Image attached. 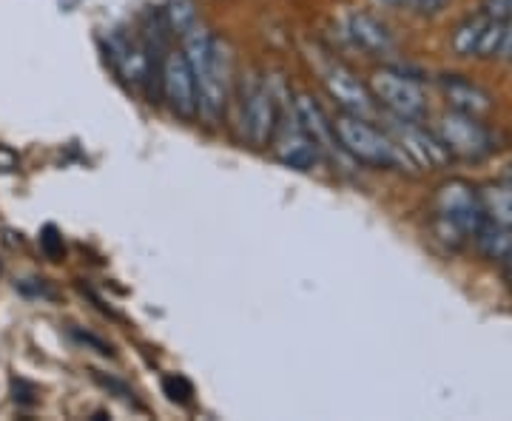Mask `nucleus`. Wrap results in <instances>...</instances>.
I'll use <instances>...</instances> for the list:
<instances>
[{"label":"nucleus","mask_w":512,"mask_h":421,"mask_svg":"<svg viewBox=\"0 0 512 421\" xmlns=\"http://www.w3.org/2000/svg\"><path fill=\"white\" fill-rule=\"evenodd\" d=\"M370 92L382 109L390 111V117L416 120L421 123L427 117V97L416 77L396 72V69H379L370 74Z\"/></svg>","instance_id":"4"},{"label":"nucleus","mask_w":512,"mask_h":421,"mask_svg":"<svg viewBox=\"0 0 512 421\" xmlns=\"http://www.w3.org/2000/svg\"><path fill=\"white\" fill-rule=\"evenodd\" d=\"M490 15L487 12H478L473 18L461 20L456 26V32L450 37V46H453V52L458 57H476L478 55V46H481V37L487 32V26H490Z\"/></svg>","instance_id":"15"},{"label":"nucleus","mask_w":512,"mask_h":421,"mask_svg":"<svg viewBox=\"0 0 512 421\" xmlns=\"http://www.w3.org/2000/svg\"><path fill=\"white\" fill-rule=\"evenodd\" d=\"M183 40V55L191 63V72L197 77V92H200V114L208 123H217L222 111L228 106V89H231V63L220 46V40L200 23V18L191 20L180 32Z\"/></svg>","instance_id":"1"},{"label":"nucleus","mask_w":512,"mask_h":421,"mask_svg":"<svg viewBox=\"0 0 512 421\" xmlns=\"http://www.w3.org/2000/svg\"><path fill=\"white\" fill-rule=\"evenodd\" d=\"M507 180H510V183H512V165H510V168H507Z\"/></svg>","instance_id":"27"},{"label":"nucleus","mask_w":512,"mask_h":421,"mask_svg":"<svg viewBox=\"0 0 512 421\" xmlns=\"http://www.w3.org/2000/svg\"><path fill=\"white\" fill-rule=\"evenodd\" d=\"M271 143H274L276 160H279L282 165H288V168H296V171H313L316 165L325 160L322 148L313 143L311 137L302 131L299 123L285 126V123L279 120V126H276Z\"/></svg>","instance_id":"11"},{"label":"nucleus","mask_w":512,"mask_h":421,"mask_svg":"<svg viewBox=\"0 0 512 421\" xmlns=\"http://www.w3.org/2000/svg\"><path fill=\"white\" fill-rule=\"evenodd\" d=\"M160 97L183 120H194L200 114L197 77L191 72V63L185 60L183 49H168L165 55L163 72H160Z\"/></svg>","instance_id":"7"},{"label":"nucleus","mask_w":512,"mask_h":421,"mask_svg":"<svg viewBox=\"0 0 512 421\" xmlns=\"http://www.w3.org/2000/svg\"><path fill=\"white\" fill-rule=\"evenodd\" d=\"M293 114H296V123L302 126V131L311 137L316 146L322 148V154L325 157H348L342 146H339V140H336V134H333V123H330V117L325 114V109L308 97V94H299L296 100H293Z\"/></svg>","instance_id":"12"},{"label":"nucleus","mask_w":512,"mask_h":421,"mask_svg":"<svg viewBox=\"0 0 512 421\" xmlns=\"http://www.w3.org/2000/svg\"><path fill=\"white\" fill-rule=\"evenodd\" d=\"M441 92L447 97V106L450 111H461V114H470V117H487L493 111L495 100L493 94L487 89H481L478 83L461 77V74H444L439 80Z\"/></svg>","instance_id":"13"},{"label":"nucleus","mask_w":512,"mask_h":421,"mask_svg":"<svg viewBox=\"0 0 512 421\" xmlns=\"http://www.w3.org/2000/svg\"><path fill=\"white\" fill-rule=\"evenodd\" d=\"M433 131H436L441 146L447 148V154L458 157V160H481L493 151L490 129L470 114L447 111V114H441Z\"/></svg>","instance_id":"5"},{"label":"nucleus","mask_w":512,"mask_h":421,"mask_svg":"<svg viewBox=\"0 0 512 421\" xmlns=\"http://www.w3.org/2000/svg\"><path fill=\"white\" fill-rule=\"evenodd\" d=\"M0 274H3V265H0Z\"/></svg>","instance_id":"29"},{"label":"nucleus","mask_w":512,"mask_h":421,"mask_svg":"<svg viewBox=\"0 0 512 421\" xmlns=\"http://www.w3.org/2000/svg\"><path fill=\"white\" fill-rule=\"evenodd\" d=\"M387 3H404V0H387Z\"/></svg>","instance_id":"28"},{"label":"nucleus","mask_w":512,"mask_h":421,"mask_svg":"<svg viewBox=\"0 0 512 421\" xmlns=\"http://www.w3.org/2000/svg\"><path fill=\"white\" fill-rule=\"evenodd\" d=\"M74 342H80V345H86V348H92L94 353H100V356H114V348H111L106 339H100V336H94V333H86V330L80 328H72Z\"/></svg>","instance_id":"21"},{"label":"nucleus","mask_w":512,"mask_h":421,"mask_svg":"<svg viewBox=\"0 0 512 421\" xmlns=\"http://www.w3.org/2000/svg\"><path fill=\"white\" fill-rule=\"evenodd\" d=\"M106 55L111 69L120 80H126L134 89L151 86V60H148L146 40L137 35H128L123 29H114L106 40Z\"/></svg>","instance_id":"8"},{"label":"nucleus","mask_w":512,"mask_h":421,"mask_svg":"<svg viewBox=\"0 0 512 421\" xmlns=\"http://www.w3.org/2000/svg\"><path fill=\"white\" fill-rule=\"evenodd\" d=\"M481 194V205H484V214L487 220L501 222V225H510L512 228V183H495L487 185L478 191Z\"/></svg>","instance_id":"17"},{"label":"nucleus","mask_w":512,"mask_h":421,"mask_svg":"<svg viewBox=\"0 0 512 421\" xmlns=\"http://www.w3.org/2000/svg\"><path fill=\"white\" fill-rule=\"evenodd\" d=\"M478 251L487 259H504L512 248V228L501 225V222L484 220L478 225V231L473 234Z\"/></svg>","instance_id":"16"},{"label":"nucleus","mask_w":512,"mask_h":421,"mask_svg":"<svg viewBox=\"0 0 512 421\" xmlns=\"http://www.w3.org/2000/svg\"><path fill=\"white\" fill-rule=\"evenodd\" d=\"M330 123H333V134H336L339 146L353 163L370 165V168H387V171L410 165L399 143L390 137V131L373 126V120L353 117V114L342 111Z\"/></svg>","instance_id":"2"},{"label":"nucleus","mask_w":512,"mask_h":421,"mask_svg":"<svg viewBox=\"0 0 512 421\" xmlns=\"http://www.w3.org/2000/svg\"><path fill=\"white\" fill-rule=\"evenodd\" d=\"M501 262H504V276H507V282L512 285V248H510V254L501 259Z\"/></svg>","instance_id":"26"},{"label":"nucleus","mask_w":512,"mask_h":421,"mask_svg":"<svg viewBox=\"0 0 512 421\" xmlns=\"http://www.w3.org/2000/svg\"><path fill=\"white\" fill-rule=\"evenodd\" d=\"M322 83L328 94L336 100V106L345 111V114H353V117H365L370 120L376 114V97L370 92V86L362 83L356 74L350 72L345 63H330L328 69L322 72Z\"/></svg>","instance_id":"10"},{"label":"nucleus","mask_w":512,"mask_h":421,"mask_svg":"<svg viewBox=\"0 0 512 421\" xmlns=\"http://www.w3.org/2000/svg\"><path fill=\"white\" fill-rule=\"evenodd\" d=\"M279 120H282V111H279L271 86L259 77L248 80V86L242 89V134H245V140L254 146L271 143Z\"/></svg>","instance_id":"6"},{"label":"nucleus","mask_w":512,"mask_h":421,"mask_svg":"<svg viewBox=\"0 0 512 421\" xmlns=\"http://www.w3.org/2000/svg\"><path fill=\"white\" fill-rule=\"evenodd\" d=\"M348 35L353 37L356 46H362L367 55H393L396 52V37L384 26L382 20L365 12H353L348 18Z\"/></svg>","instance_id":"14"},{"label":"nucleus","mask_w":512,"mask_h":421,"mask_svg":"<svg viewBox=\"0 0 512 421\" xmlns=\"http://www.w3.org/2000/svg\"><path fill=\"white\" fill-rule=\"evenodd\" d=\"M481 12H487L490 18L510 20L512 18V0H487Z\"/></svg>","instance_id":"23"},{"label":"nucleus","mask_w":512,"mask_h":421,"mask_svg":"<svg viewBox=\"0 0 512 421\" xmlns=\"http://www.w3.org/2000/svg\"><path fill=\"white\" fill-rule=\"evenodd\" d=\"M40 248H43V254L49 259H63L66 254V245H63V237H60V231H57L55 225H46L43 231H40Z\"/></svg>","instance_id":"19"},{"label":"nucleus","mask_w":512,"mask_h":421,"mask_svg":"<svg viewBox=\"0 0 512 421\" xmlns=\"http://www.w3.org/2000/svg\"><path fill=\"white\" fill-rule=\"evenodd\" d=\"M20 168V157L12 151L9 146H0V171L9 174V171H18Z\"/></svg>","instance_id":"24"},{"label":"nucleus","mask_w":512,"mask_h":421,"mask_svg":"<svg viewBox=\"0 0 512 421\" xmlns=\"http://www.w3.org/2000/svg\"><path fill=\"white\" fill-rule=\"evenodd\" d=\"M37 390L29 382H23V379H12V399H15V404H35L37 399Z\"/></svg>","instance_id":"22"},{"label":"nucleus","mask_w":512,"mask_h":421,"mask_svg":"<svg viewBox=\"0 0 512 421\" xmlns=\"http://www.w3.org/2000/svg\"><path fill=\"white\" fill-rule=\"evenodd\" d=\"M163 390H165V396H168V399H171L174 404L194 402V387H191V382H188L185 376H180V373H171V376H165Z\"/></svg>","instance_id":"18"},{"label":"nucleus","mask_w":512,"mask_h":421,"mask_svg":"<svg viewBox=\"0 0 512 421\" xmlns=\"http://www.w3.org/2000/svg\"><path fill=\"white\" fill-rule=\"evenodd\" d=\"M94 382H97L100 387H106V390H109V393H114L117 399H123V402L140 407L137 396H134V390H131L128 385H123V382H117V379H111V376H103V373H97V370H94Z\"/></svg>","instance_id":"20"},{"label":"nucleus","mask_w":512,"mask_h":421,"mask_svg":"<svg viewBox=\"0 0 512 421\" xmlns=\"http://www.w3.org/2000/svg\"><path fill=\"white\" fill-rule=\"evenodd\" d=\"M498 55L512 60V18L507 20V29H504V43H501V52H498Z\"/></svg>","instance_id":"25"},{"label":"nucleus","mask_w":512,"mask_h":421,"mask_svg":"<svg viewBox=\"0 0 512 421\" xmlns=\"http://www.w3.org/2000/svg\"><path fill=\"white\" fill-rule=\"evenodd\" d=\"M390 137L399 143L404 151V157L410 160V165H419V168H439L450 160L447 148L441 146L436 131H427L416 120H402V117H393L390 120Z\"/></svg>","instance_id":"9"},{"label":"nucleus","mask_w":512,"mask_h":421,"mask_svg":"<svg viewBox=\"0 0 512 421\" xmlns=\"http://www.w3.org/2000/svg\"><path fill=\"white\" fill-rule=\"evenodd\" d=\"M487 220L481 194L464 180H450L436 188L433 197V225L439 237L450 245H464L473 239L478 225Z\"/></svg>","instance_id":"3"}]
</instances>
